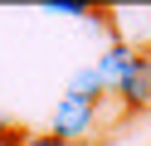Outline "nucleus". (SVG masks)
Returning a JSON list of instances; mask_svg holds the SVG:
<instances>
[{
	"label": "nucleus",
	"mask_w": 151,
	"mask_h": 146,
	"mask_svg": "<svg viewBox=\"0 0 151 146\" xmlns=\"http://www.w3.org/2000/svg\"><path fill=\"white\" fill-rule=\"evenodd\" d=\"M93 127H98V102H83V97L63 93L59 107H54V127H49V132L59 136L63 146H73V141H88Z\"/></svg>",
	"instance_id": "nucleus-1"
},
{
	"label": "nucleus",
	"mask_w": 151,
	"mask_h": 146,
	"mask_svg": "<svg viewBox=\"0 0 151 146\" xmlns=\"http://www.w3.org/2000/svg\"><path fill=\"white\" fill-rule=\"evenodd\" d=\"M117 97H122L127 112H146L151 107V49H137V63H132V73L122 78Z\"/></svg>",
	"instance_id": "nucleus-2"
},
{
	"label": "nucleus",
	"mask_w": 151,
	"mask_h": 146,
	"mask_svg": "<svg viewBox=\"0 0 151 146\" xmlns=\"http://www.w3.org/2000/svg\"><path fill=\"white\" fill-rule=\"evenodd\" d=\"M132 63H137V49H132V44H112L107 54L93 63V73H98L102 93H117V88H122V78L132 73Z\"/></svg>",
	"instance_id": "nucleus-3"
},
{
	"label": "nucleus",
	"mask_w": 151,
	"mask_h": 146,
	"mask_svg": "<svg viewBox=\"0 0 151 146\" xmlns=\"http://www.w3.org/2000/svg\"><path fill=\"white\" fill-rule=\"evenodd\" d=\"M68 93L83 97V102H98V97H102V83H98V73H93V68H78V73H73V83H68Z\"/></svg>",
	"instance_id": "nucleus-4"
},
{
	"label": "nucleus",
	"mask_w": 151,
	"mask_h": 146,
	"mask_svg": "<svg viewBox=\"0 0 151 146\" xmlns=\"http://www.w3.org/2000/svg\"><path fill=\"white\" fill-rule=\"evenodd\" d=\"M49 10H59V15H93L83 0H49Z\"/></svg>",
	"instance_id": "nucleus-5"
},
{
	"label": "nucleus",
	"mask_w": 151,
	"mask_h": 146,
	"mask_svg": "<svg viewBox=\"0 0 151 146\" xmlns=\"http://www.w3.org/2000/svg\"><path fill=\"white\" fill-rule=\"evenodd\" d=\"M24 127H5V132H0V146H24Z\"/></svg>",
	"instance_id": "nucleus-6"
},
{
	"label": "nucleus",
	"mask_w": 151,
	"mask_h": 146,
	"mask_svg": "<svg viewBox=\"0 0 151 146\" xmlns=\"http://www.w3.org/2000/svg\"><path fill=\"white\" fill-rule=\"evenodd\" d=\"M24 146H63V141H59L54 132H29V136H24Z\"/></svg>",
	"instance_id": "nucleus-7"
},
{
	"label": "nucleus",
	"mask_w": 151,
	"mask_h": 146,
	"mask_svg": "<svg viewBox=\"0 0 151 146\" xmlns=\"http://www.w3.org/2000/svg\"><path fill=\"white\" fill-rule=\"evenodd\" d=\"M5 127H10V122H5V117H0V132H5Z\"/></svg>",
	"instance_id": "nucleus-8"
}]
</instances>
